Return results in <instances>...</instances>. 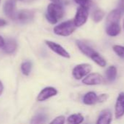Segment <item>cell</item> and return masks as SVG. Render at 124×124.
<instances>
[{"label":"cell","mask_w":124,"mask_h":124,"mask_svg":"<svg viewBox=\"0 0 124 124\" xmlns=\"http://www.w3.org/2000/svg\"><path fill=\"white\" fill-rule=\"evenodd\" d=\"M76 44H77V46L78 47V49H80V51L83 54H84L86 56L91 58L96 65H98L99 66L102 67V68L106 66L107 62L105 60V58L102 56H101L99 54V53H98L92 47H91L87 44H86L85 42H83L80 40H77L76 41Z\"/></svg>","instance_id":"obj_1"},{"label":"cell","mask_w":124,"mask_h":124,"mask_svg":"<svg viewBox=\"0 0 124 124\" xmlns=\"http://www.w3.org/2000/svg\"><path fill=\"white\" fill-rule=\"evenodd\" d=\"M64 15V9L60 4L50 3L47 7V12L45 14L46 20L50 24H56L63 18Z\"/></svg>","instance_id":"obj_2"},{"label":"cell","mask_w":124,"mask_h":124,"mask_svg":"<svg viewBox=\"0 0 124 124\" xmlns=\"http://www.w3.org/2000/svg\"><path fill=\"white\" fill-rule=\"evenodd\" d=\"M77 26L75 25L73 20H69L58 24L53 28V32L56 35L67 37L72 35L76 30Z\"/></svg>","instance_id":"obj_3"},{"label":"cell","mask_w":124,"mask_h":124,"mask_svg":"<svg viewBox=\"0 0 124 124\" xmlns=\"http://www.w3.org/2000/svg\"><path fill=\"white\" fill-rule=\"evenodd\" d=\"M92 70V66L88 63L77 65L72 70V76L76 80H80L90 74Z\"/></svg>","instance_id":"obj_4"},{"label":"cell","mask_w":124,"mask_h":124,"mask_svg":"<svg viewBox=\"0 0 124 124\" xmlns=\"http://www.w3.org/2000/svg\"><path fill=\"white\" fill-rule=\"evenodd\" d=\"M88 9L79 7L77 9L75 18L73 19L75 25L77 27H81L86 24L88 18Z\"/></svg>","instance_id":"obj_5"},{"label":"cell","mask_w":124,"mask_h":124,"mask_svg":"<svg viewBox=\"0 0 124 124\" xmlns=\"http://www.w3.org/2000/svg\"><path fill=\"white\" fill-rule=\"evenodd\" d=\"M82 82L85 85H88V86L99 85L105 82V78L101 74L98 73H92L88 74L87 76H86L83 79Z\"/></svg>","instance_id":"obj_6"},{"label":"cell","mask_w":124,"mask_h":124,"mask_svg":"<svg viewBox=\"0 0 124 124\" xmlns=\"http://www.w3.org/2000/svg\"><path fill=\"white\" fill-rule=\"evenodd\" d=\"M45 44L56 54H58L61 57H63L64 58H70V54L60 44L52 41H49V40H45Z\"/></svg>","instance_id":"obj_7"},{"label":"cell","mask_w":124,"mask_h":124,"mask_svg":"<svg viewBox=\"0 0 124 124\" xmlns=\"http://www.w3.org/2000/svg\"><path fill=\"white\" fill-rule=\"evenodd\" d=\"M34 12L30 9H22L17 12L15 19L21 23H28L33 20Z\"/></svg>","instance_id":"obj_8"},{"label":"cell","mask_w":124,"mask_h":124,"mask_svg":"<svg viewBox=\"0 0 124 124\" xmlns=\"http://www.w3.org/2000/svg\"><path fill=\"white\" fill-rule=\"evenodd\" d=\"M58 94V91L56 88L52 86H48L42 89V91L39 93L37 100L38 102H44L50 97L56 96Z\"/></svg>","instance_id":"obj_9"},{"label":"cell","mask_w":124,"mask_h":124,"mask_svg":"<svg viewBox=\"0 0 124 124\" xmlns=\"http://www.w3.org/2000/svg\"><path fill=\"white\" fill-rule=\"evenodd\" d=\"M115 116L117 119L124 116V92H121L117 98L115 106Z\"/></svg>","instance_id":"obj_10"},{"label":"cell","mask_w":124,"mask_h":124,"mask_svg":"<svg viewBox=\"0 0 124 124\" xmlns=\"http://www.w3.org/2000/svg\"><path fill=\"white\" fill-rule=\"evenodd\" d=\"M16 1L17 0H7L3 7L5 15L12 19H15L17 14V12L15 11Z\"/></svg>","instance_id":"obj_11"},{"label":"cell","mask_w":124,"mask_h":124,"mask_svg":"<svg viewBox=\"0 0 124 124\" xmlns=\"http://www.w3.org/2000/svg\"><path fill=\"white\" fill-rule=\"evenodd\" d=\"M121 31V26L118 23H107L106 26V33L109 36L115 37L120 34Z\"/></svg>","instance_id":"obj_12"},{"label":"cell","mask_w":124,"mask_h":124,"mask_svg":"<svg viewBox=\"0 0 124 124\" xmlns=\"http://www.w3.org/2000/svg\"><path fill=\"white\" fill-rule=\"evenodd\" d=\"M113 119L112 113L109 110H102L97 119L96 124H110Z\"/></svg>","instance_id":"obj_13"},{"label":"cell","mask_w":124,"mask_h":124,"mask_svg":"<svg viewBox=\"0 0 124 124\" xmlns=\"http://www.w3.org/2000/svg\"><path fill=\"white\" fill-rule=\"evenodd\" d=\"M122 13L123 12L118 8L112 10L107 16V20H106L107 23H119Z\"/></svg>","instance_id":"obj_14"},{"label":"cell","mask_w":124,"mask_h":124,"mask_svg":"<svg viewBox=\"0 0 124 124\" xmlns=\"http://www.w3.org/2000/svg\"><path fill=\"white\" fill-rule=\"evenodd\" d=\"M83 102L85 105H93L98 103V95L94 92H89L83 96Z\"/></svg>","instance_id":"obj_15"},{"label":"cell","mask_w":124,"mask_h":124,"mask_svg":"<svg viewBox=\"0 0 124 124\" xmlns=\"http://www.w3.org/2000/svg\"><path fill=\"white\" fill-rule=\"evenodd\" d=\"M17 43L13 39H8L5 41L4 46L2 47L3 51L7 54H12L17 49Z\"/></svg>","instance_id":"obj_16"},{"label":"cell","mask_w":124,"mask_h":124,"mask_svg":"<svg viewBox=\"0 0 124 124\" xmlns=\"http://www.w3.org/2000/svg\"><path fill=\"white\" fill-rule=\"evenodd\" d=\"M47 121H48L47 115L42 113H39L32 117L30 121V124H45Z\"/></svg>","instance_id":"obj_17"},{"label":"cell","mask_w":124,"mask_h":124,"mask_svg":"<svg viewBox=\"0 0 124 124\" xmlns=\"http://www.w3.org/2000/svg\"><path fill=\"white\" fill-rule=\"evenodd\" d=\"M117 68L114 65H112V66H110L107 70H106V79L107 80V81L109 82H113L114 81L115 79H116V77H117Z\"/></svg>","instance_id":"obj_18"},{"label":"cell","mask_w":124,"mask_h":124,"mask_svg":"<svg viewBox=\"0 0 124 124\" xmlns=\"http://www.w3.org/2000/svg\"><path fill=\"white\" fill-rule=\"evenodd\" d=\"M84 121V117L80 113H75L69 116L67 118L68 124H81Z\"/></svg>","instance_id":"obj_19"},{"label":"cell","mask_w":124,"mask_h":124,"mask_svg":"<svg viewBox=\"0 0 124 124\" xmlns=\"http://www.w3.org/2000/svg\"><path fill=\"white\" fill-rule=\"evenodd\" d=\"M32 68V64L30 61H25L21 64L20 69L22 71V73L25 76H29L31 71Z\"/></svg>","instance_id":"obj_20"},{"label":"cell","mask_w":124,"mask_h":124,"mask_svg":"<svg viewBox=\"0 0 124 124\" xmlns=\"http://www.w3.org/2000/svg\"><path fill=\"white\" fill-rule=\"evenodd\" d=\"M105 15V12L102 9H98L94 12L92 15V19L95 23H99L102 20Z\"/></svg>","instance_id":"obj_21"},{"label":"cell","mask_w":124,"mask_h":124,"mask_svg":"<svg viewBox=\"0 0 124 124\" xmlns=\"http://www.w3.org/2000/svg\"><path fill=\"white\" fill-rule=\"evenodd\" d=\"M75 3L80 5V7H83L87 9H90L93 5L94 2L91 0H74Z\"/></svg>","instance_id":"obj_22"},{"label":"cell","mask_w":124,"mask_h":124,"mask_svg":"<svg viewBox=\"0 0 124 124\" xmlns=\"http://www.w3.org/2000/svg\"><path fill=\"white\" fill-rule=\"evenodd\" d=\"M113 49L115 53L121 59L124 60V46L121 45H114L113 46Z\"/></svg>","instance_id":"obj_23"},{"label":"cell","mask_w":124,"mask_h":124,"mask_svg":"<svg viewBox=\"0 0 124 124\" xmlns=\"http://www.w3.org/2000/svg\"><path fill=\"white\" fill-rule=\"evenodd\" d=\"M65 124V117L64 116H59L55 118L49 124Z\"/></svg>","instance_id":"obj_24"},{"label":"cell","mask_w":124,"mask_h":124,"mask_svg":"<svg viewBox=\"0 0 124 124\" xmlns=\"http://www.w3.org/2000/svg\"><path fill=\"white\" fill-rule=\"evenodd\" d=\"M109 98V95L107 94H102L98 96V103H102L107 100Z\"/></svg>","instance_id":"obj_25"},{"label":"cell","mask_w":124,"mask_h":124,"mask_svg":"<svg viewBox=\"0 0 124 124\" xmlns=\"http://www.w3.org/2000/svg\"><path fill=\"white\" fill-rule=\"evenodd\" d=\"M118 9H119L122 12H124V0H118Z\"/></svg>","instance_id":"obj_26"},{"label":"cell","mask_w":124,"mask_h":124,"mask_svg":"<svg viewBox=\"0 0 124 124\" xmlns=\"http://www.w3.org/2000/svg\"><path fill=\"white\" fill-rule=\"evenodd\" d=\"M5 44V41L4 40V39L0 36V48H2L4 46Z\"/></svg>","instance_id":"obj_27"},{"label":"cell","mask_w":124,"mask_h":124,"mask_svg":"<svg viewBox=\"0 0 124 124\" xmlns=\"http://www.w3.org/2000/svg\"><path fill=\"white\" fill-rule=\"evenodd\" d=\"M6 24H7V22H6V21H5L4 19H1V18H0V27L4 26Z\"/></svg>","instance_id":"obj_28"},{"label":"cell","mask_w":124,"mask_h":124,"mask_svg":"<svg viewBox=\"0 0 124 124\" xmlns=\"http://www.w3.org/2000/svg\"><path fill=\"white\" fill-rule=\"evenodd\" d=\"M3 90H4V86H3V84H2L1 81H0V96L1 95V94L3 92Z\"/></svg>","instance_id":"obj_29"},{"label":"cell","mask_w":124,"mask_h":124,"mask_svg":"<svg viewBox=\"0 0 124 124\" xmlns=\"http://www.w3.org/2000/svg\"><path fill=\"white\" fill-rule=\"evenodd\" d=\"M52 3H56V4H60L61 0H50Z\"/></svg>","instance_id":"obj_30"},{"label":"cell","mask_w":124,"mask_h":124,"mask_svg":"<svg viewBox=\"0 0 124 124\" xmlns=\"http://www.w3.org/2000/svg\"><path fill=\"white\" fill-rule=\"evenodd\" d=\"M123 27H124V23H123Z\"/></svg>","instance_id":"obj_31"}]
</instances>
